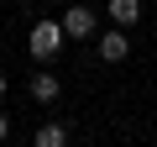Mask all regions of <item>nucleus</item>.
Masks as SVG:
<instances>
[{
	"mask_svg": "<svg viewBox=\"0 0 157 147\" xmlns=\"http://www.w3.org/2000/svg\"><path fill=\"white\" fill-rule=\"evenodd\" d=\"M63 37H68V32H63V21H37V26H32V37H26V47H32V58H42V63H47V58L63 47Z\"/></svg>",
	"mask_w": 157,
	"mask_h": 147,
	"instance_id": "1",
	"label": "nucleus"
},
{
	"mask_svg": "<svg viewBox=\"0 0 157 147\" xmlns=\"http://www.w3.org/2000/svg\"><path fill=\"white\" fill-rule=\"evenodd\" d=\"M94 26H100V21H94V11H89V6H68V11H63V32H68V37H78V42L94 37Z\"/></svg>",
	"mask_w": 157,
	"mask_h": 147,
	"instance_id": "2",
	"label": "nucleus"
},
{
	"mask_svg": "<svg viewBox=\"0 0 157 147\" xmlns=\"http://www.w3.org/2000/svg\"><path fill=\"white\" fill-rule=\"evenodd\" d=\"M126 53H131V42H126V32H115V26H105V32H100V58H105V63H121Z\"/></svg>",
	"mask_w": 157,
	"mask_h": 147,
	"instance_id": "3",
	"label": "nucleus"
},
{
	"mask_svg": "<svg viewBox=\"0 0 157 147\" xmlns=\"http://www.w3.org/2000/svg\"><path fill=\"white\" fill-rule=\"evenodd\" d=\"M58 95H63V84H58V74H47V68H42V74H32V100L52 105Z\"/></svg>",
	"mask_w": 157,
	"mask_h": 147,
	"instance_id": "4",
	"label": "nucleus"
},
{
	"mask_svg": "<svg viewBox=\"0 0 157 147\" xmlns=\"http://www.w3.org/2000/svg\"><path fill=\"white\" fill-rule=\"evenodd\" d=\"M136 16H141V0H110V21L115 26H131Z\"/></svg>",
	"mask_w": 157,
	"mask_h": 147,
	"instance_id": "5",
	"label": "nucleus"
},
{
	"mask_svg": "<svg viewBox=\"0 0 157 147\" xmlns=\"http://www.w3.org/2000/svg\"><path fill=\"white\" fill-rule=\"evenodd\" d=\"M37 147H68V131H63L58 121H47V126L37 131Z\"/></svg>",
	"mask_w": 157,
	"mask_h": 147,
	"instance_id": "6",
	"label": "nucleus"
},
{
	"mask_svg": "<svg viewBox=\"0 0 157 147\" xmlns=\"http://www.w3.org/2000/svg\"><path fill=\"white\" fill-rule=\"evenodd\" d=\"M6 131H11V121H6V116H0V142H6Z\"/></svg>",
	"mask_w": 157,
	"mask_h": 147,
	"instance_id": "7",
	"label": "nucleus"
},
{
	"mask_svg": "<svg viewBox=\"0 0 157 147\" xmlns=\"http://www.w3.org/2000/svg\"><path fill=\"white\" fill-rule=\"evenodd\" d=\"M0 95H6V74H0Z\"/></svg>",
	"mask_w": 157,
	"mask_h": 147,
	"instance_id": "8",
	"label": "nucleus"
}]
</instances>
